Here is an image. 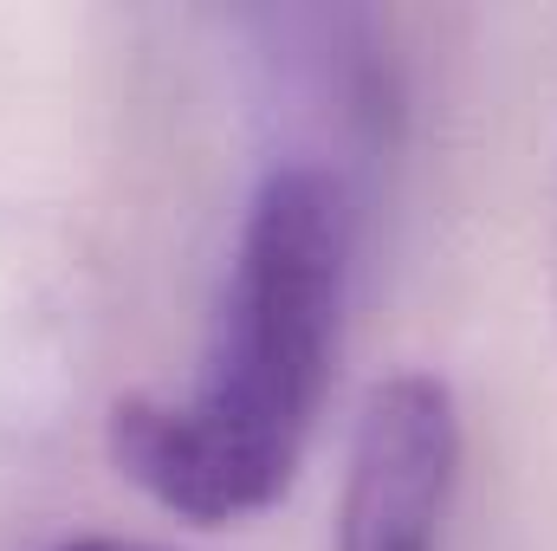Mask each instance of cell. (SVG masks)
<instances>
[{
	"label": "cell",
	"instance_id": "6da1fadb",
	"mask_svg": "<svg viewBox=\"0 0 557 551\" xmlns=\"http://www.w3.org/2000/svg\"><path fill=\"white\" fill-rule=\"evenodd\" d=\"M363 195L305 156H273L208 318L188 396H117L111 467L188 526H247L292 493L337 377Z\"/></svg>",
	"mask_w": 557,
	"mask_h": 551
},
{
	"label": "cell",
	"instance_id": "7a4b0ae2",
	"mask_svg": "<svg viewBox=\"0 0 557 551\" xmlns=\"http://www.w3.org/2000/svg\"><path fill=\"white\" fill-rule=\"evenodd\" d=\"M240 26L253 33L267 98L318 137L305 162L337 169L363 195V175L396 156L409 124V78L389 20L370 7H260L240 13Z\"/></svg>",
	"mask_w": 557,
	"mask_h": 551
},
{
	"label": "cell",
	"instance_id": "3957f363",
	"mask_svg": "<svg viewBox=\"0 0 557 551\" xmlns=\"http://www.w3.org/2000/svg\"><path fill=\"white\" fill-rule=\"evenodd\" d=\"M460 461H467V421L454 383L434 370L383 377L350 428L337 551H447Z\"/></svg>",
	"mask_w": 557,
	"mask_h": 551
},
{
	"label": "cell",
	"instance_id": "277c9868",
	"mask_svg": "<svg viewBox=\"0 0 557 551\" xmlns=\"http://www.w3.org/2000/svg\"><path fill=\"white\" fill-rule=\"evenodd\" d=\"M46 551H169V546H143V539H117V532H78V539H59Z\"/></svg>",
	"mask_w": 557,
	"mask_h": 551
}]
</instances>
